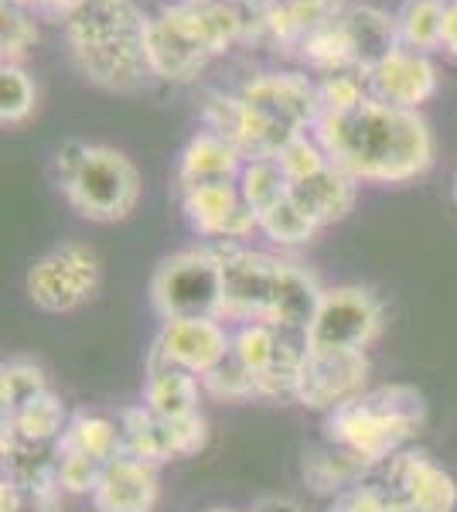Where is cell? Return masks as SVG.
<instances>
[{
	"instance_id": "cell-5",
	"label": "cell",
	"mask_w": 457,
	"mask_h": 512,
	"mask_svg": "<svg viewBox=\"0 0 457 512\" xmlns=\"http://www.w3.org/2000/svg\"><path fill=\"white\" fill-rule=\"evenodd\" d=\"M423 420H427V400L417 386L386 383L372 386L324 417V437L348 448L369 468H376L410 448Z\"/></svg>"
},
{
	"instance_id": "cell-24",
	"label": "cell",
	"mask_w": 457,
	"mask_h": 512,
	"mask_svg": "<svg viewBox=\"0 0 457 512\" xmlns=\"http://www.w3.org/2000/svg\"><path fill=\"white\" fill-rule=\"evenodd\" d=\"M338 7H331L328 0H277L267 14L253 21V31L263 38H270L277 48L297 52L304 45V38L318 28L321 21H328Z\"/></svg>"
},
{
	"instance_id": "cell-42",
	"label": "cell",
	"mask_w": 457,
	"mask_h": 512,
	"mask_svg": "<svg viewBox=\"0 0 457 512\" xmlns=\"http://www.w3.org/2000/svg\"><path fill=\"white\" fill-rule=\"evenodd\" d=\"M331 7H348V0H328Z\"/></svg>"
},
{
	"instance_id": "cell-25",
	"label": "cell",
	"mask_w": 457,
	"mask_h": 512,
	"mask_svg": "<svg viewBox=\"0 0 457 512\" xmlns=\"http://www.w3.org/2000/svg\"><path fill=\"white\" fill-rule=\"evenodd\" d=\"M365 472H369V465L362 458H355L352 451L328 441V437H324V444H318V448H307L301 458L304 485L314 495H324V499H335L345 489H352Z\"/></svg>"
},
{
	"instance_id": "cell-37",
	"label": "cell",
	"mask_w": 457,
	"mask_h": 512,
	"mask_svg": "<svg viewBox=\"0 0 457 512\" xmlns=\"http://www.w3.org/2000/svg\"><path fill=\"white\" fill-rule=\"evenodd\" d=\"M249 512H304V509H301V502L287 499V495H263V499L253 502Z\"/></svg>"
},
{
	"instance_id": "cell-10",
	"label": "cell",
	"mask_w": 457,
	"mask_h": 512,
	"mask_svg": "<svg viewBox=\"0 0 457 512\" xmlns=\"http://www.w3.org/2000/svg\"><path fill=\"white\" fill-rule=\"evenodd\" d=\"M386 328V308L369 287L342 284L324 291L318 311L304 332L307 349L365 352Z\"/></svg>"
},
{
	"instance_id": "cell-34",
	"label": "cell",
	"mask_w": 457,
	"mask_h": 512,
	"mask_svg": "<svg viewBox=\"0 0 457 512\" xmlns=\"http://www.w3.org/2000/svg\"><path fill=\"white\" fill-rule=\"evenodd\" d=\"M205 393L215 396V400H226V403H243V400H260V393H256V383L253 376L246 373L243 366H239L236 359L222 362L219 369H212L209 376L202 379Z\"/></svg>"
},
{
	"instance_id": "cell-17",
	"label": "cell",
	"mask_w": 457,
	"mask_h": 512,
	"mask_svg": "<svg viewBox=\"0 0 457 512\" xmlns=\"http://www.w3.org/2000/svg\"><path fill=\"white\" fill-rule=\"evenodd\" d=\"M161 468L147 465L140 458L120 454L103 468L96 489H93V509L96 512H154L161 499Z\"/></svg>"
},
{
	"instance_id": "cell-1",
	"label": "cell",
	"mask_w": 457,
	"mask_h": 512,
	"mask_svg": "<svg viewBox=\"0 0 457 512\" xmlns=\"http://www.w3.org/2000/svg\"><path fill=\"white\" fill-rule=\"evenodd\" d=\"M331 164L369 185H403L434 164V134L417 110H396L365 96L345 110H324L311 130Z\"/></svg>"
},
{
	"instance_id": "cell-30",
	"label": "cell",
	"mask_w": 457,
	"mask_h": 512,
	"mask_svg": "<svg viewBox=\"0 0 457 512\" xmlns=\"http://www.w3.org/2000/svg\"><path fill=\"white\" fill-rule=\"evenodd\" d=\"M52 386H48V376L38 362L31 359H11L0 369V417L18 414L21 407L35 403L38 396H45Z\"/></svg>"
},
{
	"instance_id": "cell-12",
	"label": "cell",
	"mask_w": 457,
	"mask_h": 512,
	"mask_svg": "<svg viewBox=\"0 0 457 512\" xmlns=\"http://www.w3.org/2000/svg\"><path fill=\"white\" fill-rule=\"evenodd\" d=\"M369 355L365 352H318L307 349L294 403L328 417L369 390Z\"/></svg>"
},
{
	"instance_id": "cell-33",
	"label": "cell",
	"mask_w": 457,
	"mask_h": 512,
	"mask_svg": "<svg viewBox=\"0 0 457 512\" xmlns=\"http://www.w3.org/2000/svg\"><path fill=\"white\" fill-rule=\"evenodd\" d=\"M38 41V21L31 11L18 4H0V59L21 65L24 55L35 48Z\"/></svg>"
},
{
	"instance_id": "cell-16",
	"label": "cell",
	"mask_w": 457,
	"mask_h": 512,
	"mask_svg": "<svg viewBox=\"0 0 457 512\" xmlns=\"http://www.w3.org/2000/svg\"><path fill=\"white\" fill-rule=\"evenodd\" d=\"M365 86L379 103L396 106V110H420L437 93V69L423 52L396 48L389 59L365 72Z\"/></svg>"
},
{
	"instance_id": "cell-32",
	"label": "cell",
	"mask_w": 457,
	"mask_h": 512,
	"mask_svg": "<svg viewBox=\"0 0 457 512\" xmlns=\"http://www.w3.org/2000/svg\"><path fill=\"white\" fill-rule=\"evenodd\" d=\"M328 512H403L400 499L389 492V485L382 482L376 468H369L352 489L331 499Z\"/></svg>"
},
{
	"instance_id": "cell-27",
	"label": "cell",
	"mask_w": 457,
	"mask_h": 512,
	"mask_svg": "<svg viewBox=\"0 0 457 512\" xmlns=\"http://www.w3.org/2000/svg\"><path fill=\"white\" fill-rule=\"evenodd\" d=\"M447 4L451 0H403L396 11V31H400V45L413 52H437L444 48V21Z\"/></svg>"
},
{
	"instance_id": "cell-23",
	"label": "cell",
	"mask_w": 457,
	"mask_h": 512,
	"mask_svg": "<svg viewBox=\"0 0 457 512\" xmlns=\"http://www.w3.org/2000/svg\"><path fill=\"white\" fill-rule=\"evenodd\" d=\"M202 379L185 373V369L161 366V362H147L144 379V407L164 420H181L202 414Z\"/></svg>"
},
{
	"instance_id": "cell-36",
	"label": "cell",
	"mask_w": 457,
	"mask_h": 512,
	"mask_svg": "<svg viewBox=\"0 0 457 512\" xmlns=\"http://www.w3.org/2000/svg\"><path fill=\"white\" fill-rule=\"evenodd\" d=\"M0 512H62V495L31 492L21 485H0Z\"/></svg>"
},
{
	"instance_id": "cell-19",
	"label": "cell",
	"mask_w": 457,
	"mask_h": 512,
	"mask_svg": "<svg viewBox=\"0 0 457 512\" xmlns=\"http://www.w3.org/2000/svg\"><path fill=\"white\" fill-rule=\"evenodd\" d=\"M342 31L348 41V55H352L355 72L376 69L382 59L396 52L400 45V31H396V14H386L372 4H348L338 7Z\"/></svg>"
},
{
	"instance_id": "cell-29",
	"label": "cell",
	"mask_w": 457,
	"mask_h": 512,
	"mask_svg": "<svg viewBox=\"0 0 457 512\" xmlns=\"http://www.w3.org/2000/svg\"><path fill=\"white\" fill-rule=\"evenodd\" d=\"M256 222H260V233L273 239L280 246H301V243H311L318 226L307 212L297 205L294 192L280 195L277 202L267 205L263 212H256Z\"/></svg>"
},
{
	"instance_id": "cell-26",
	"label": "cell",
	"mask_w": 457,
	"mask_h": 512,
	"mask_svg": "<svg viewBox=\"0 0 457 512\" xmlns=\"http://www.w3.org/2000/svg\"><path fill=\"white\" fill-rule=\"evenodd\" d=\"M116 424H120L123 454L147 461V465H154V468L168 465V461H178V458H174L171 424L164 417L151 414L144 403L123 407L120 414H116Z\"/></svg>"
},
{
	"instance_id": "cell-18",
	"label": "cell",
	"mask_w": 457,
	"mask_h": 512,
	"mask_svg": "<svg viewBox=\"0 0 457 512\" xmlns=\"http://www.w3.org/2000/svg\"><path fill=\"white\" fill-rule=\"evenodd\" d=\"M243 168H246V158L226 137L212 134V130H198L178 154L174 188H178V195H181V192L205 188V185H229V181L243 178Z\"/></svg>"
},
{
	"instance_id": "cell-43",
	"label": "cell",
	"mask_w": 457,
	"mask_h": 512,
	"mask_svg": "<svg viewBox=\"0 0 457 512\" xmlns=\"http://www.w3.org/2000/svg\"><path fill=\"white\" fill-rule=\"evenodd\" d=\"M451 198H454V205H457V175H454V185H451Z\"/></svg>"
},
{
	"instance_id": "cell-20",
	"label": "cell",
	"mask_w": 457,
	"mask_h": 512,
	"mask_svg": "<svg viewBox=\"0 0 457 512\" xmlns=\"http://www.w3.org/2000/svg\"><path fill=\"white\" fill-rule=\"evenodd\" d=\"M290 192H294L297 205L314 219V226L324 229L348 219V212L355 209V198H359V181L345 175L338 164H324L314 175L290 181Z\"/></svg>"
},
{
	"instance_id": "cell-35",
	"label": "cell",
	"mask_w": 457,
	"mask_h": 512,
	"mask_svg": "<svg viewBox=\"0 0 457 512\" xmlns=\"http://www.w3.org/2000/svg\"><path fill=\"white\" fill-rule=\"evenodd\" d=\"M277 164L284 168L287 181H301L307 175H314V171H321L324 164H331V158L324 154V147L318 144V137L314 134H301L294 137L284 151L277 154Z\"/></svg>"
},
{
	"instance_id": "cell-31",
	"label": "cell",
	"mask_w": 457,
	"mask_h": 512,
	"mask_svg": "<svg viewBox=\"0 0 457 512\" xmlns=\"http://www.w3.org/2000/svg\"><path fill=\"white\" fill-rule=\"evenodd\" d=\"M35 103H38V86L24 72V65L14 62L0 65V120H4V127L28 120Z\"/></svg>"
},
{
	"instance_id": "cell-28",
	"label": "cell",
	"mask_w": 457,
	"mask_h": 512,
	"mask_svg": "<svg viewBox=\"0 0 457 512\" xmlns=\"http://www.w3.org/2000/svg\"><path fill=\"white\" fill-rule=\"evenodd\" d=\"M0 454H4V482L31 492L62 495L55 444L52 448H0Z\"/></svg>"
},
{
	"instance_id": "cell-38",
	"label": "cell",
	"mask_w": 457,
	"mask_h": 512,
	"mask_svg": "<svg viewBox=\"0 0 457 512\" xmlns=\"http://www.w3.org/2000/svg\"><path fill=\"white\" fill-rule=\"evenodd\" d=\"M444 52H451L457 59V0L447 4V21H444Z\"/></svg>"
},
{
	"instance_id": "cell-9",
	"label": "cell",
	"mask_w": 457,
	"mask_h": 512,
	"mask_svg": "<svg viewBox=\"0 0 457 512\" xmlns=\"http://www.w3.org/2000/svg\"><path fill=\"white\" fill-rule=\"evenodd\" d=\"M103 284V263L96 250L82 243H62L45 256H38L24 277L28 301L48 315H69L89 304Z\"/></svg>"
},
{
	"instance_id": "cell-13",
	"label": "cell",
	"mask_w": 457,
	"mask_h": 512,
	"mask_svg": "<svg viewBox=\"0 0 457 512\" xmlns=\"http://www.w3.org/2000/svg\"><path fill=\"white\" fill-rule=\"evenodd\" d=\"M232 352V332L222 318H174L161 321L147 362L185 369V373L205 379L219 369Z\"/></svg>"
},
{
	"instance_id": "cell-6",
	"label": "cell",
	"mask_w": 457,
	"mask_h": 512,
	"mask_svg": "<svg viewBox=\"0 0 457 512\" xmlns=\"http://www.w3.org/2000/svg\"><path fill=\"white\" fill-rule=\"evenodd\" d=\"M52 178L72 212L82 219L113 226L130 219L140 202V171L137 164L116 147L65 140L52 158Z\"/></svg>"
},
{
	"instance_id": "cell-44",
	"label": "cell",
	"mask_w": 457,
	"mask_h": 512,
	"mask_svg": "<svg viewBox=\"0 0 457 512\" xmlns=\"http://www.w3.org/2000/svg\"><path fill=\"white\" fill-rule=\"evenodd\" d=\"M209 512H236V509H209Z\"/></svg>"
},
{
	"instance_id": "cell-4",
	"label": "cell",
	"mask_w": 457,
	"mask_h": 512,
	"mask_svg": "<svg viewBox=\"0 0 457 512\" xmlns=\"http://www.w3.org/2000/svg\"><path fill=\"white\" fill-rule=\"evenodd\" d=\"M249 31L253 21L226 0H171L151 18L147 35L154 79L191 82Z\"/></svg>"
},
{
	"instance_id": "cell-40",
	"label": "cell",
	"mask_w": 457,
	"mask_h": 512,
	"mask_svg": "<svg viewBox=\"0 0 457 512\" xmlns=\"http://www.w3.org/2000/svg\"><path fill=\"white\" fill-rule=\"evenodd\" d=\"M7 4H18L24 11H45L58 18V4H62V0H7Z\"/></svg>"
},
{
	"instance_id": "cell-11",
	"label": "cell",
	"mask_w": 457,
	"mask_h": 512,
	"mask_svg": "<svg viewBox=\"0 0 457 512\" xmlns=\"http://www.w3.org/2000/svg\"><path fill=\"white\" fill-rule=\"evenodd\" d=\"M232 359L253 376L260 400H294L297 379L307 355L304 335L280 332L273 325H236L232 332Z\"/></svg>"
},
{
	"instance_id": "cell-41",
	"label": "cell",
	"mask_w": 457,
	"mask_h": 512,
	"mask_svg": "<svg viewBox=\"0 0 457 512\" xmlns=\"http://www.w3.org/2000/svg\"><path fill=\"white\" fill-rule=\"evenodd\" d=\"M79 4H86V0H62V4H58V18L65 21V18H69L72 11H76Z\"/></svg>"
},
{
	"instance_id": "cell-2",
	"label": "cell",
	"mask_w": 457,
	"mask_h": 512,
	"mask_svg": "<svg viewBox=\"0 0 457 512\" xmlns=\"http://www.w3.org/2000/svg\"><path fill=\"white\" fill-rule=\"evenodd\" d=\"M324 113L321 86L307 72H260L236 93H212L205 130L226 137L246 161L277 158L294 137L311 134Z\"/></svg>"
},
{
	"instance_id": "cell-14",
	"label": "cell",
	"mask_w": 457,
	"mask_h": 512,
	"mask_svg": "<svg viewBox=\"0 0 457 512\" xmlns=\"http://www.w3.org/2000/svg\"><path fill=\"white\" fill-rule=\"evenodd\" d=\"M181 216L205 243H246L253 233H260L256 212L249 209L239 181L229 185H205L178 195Z\"/></svg>"
},
{
	"instance_id": "cell-3",
	"label": "cell",
	"mask_w": 457,
	"mask_h": 512,
	"mask_svg": "<svg viewBox=\"0 0 457 512\" xmlns=\"http://www.w3.org/2000/svg\"><path fill=\"white\" fill-rule=\"evenodd\" d=\"M147 35L151 18L137 0H86L65 18L72 65L106 93H140L154 82Z\"/></svg>"
},
{
	"instance_id": "cell-22",
	"label": "cell",
	"mask_w": 457,
	"mask_h": 512,
	"mask_svg": "<svg viewBox=\"0 0 457 512\" xmlns=\"http://www.w3.org/2000/svg\"><path fill=\"white\" fill-rule=\"evenodd\" d=\"M62 461H79L89 468H106L113 458L123 454L120 441V424L99 414H72L65 434L55 444Z\"/></svg>"
},
{
	"instance_id": "cell-21",
	"label": "cell",
	"mask_w": 457,
	"mask_h": 512,
	"mask_svg": "<svg viewBox=\"0 0 457 512\" xmlns=\"http://www.w3.org/2000/svg\"><path fill=\"white\" fill-rule=\"evenodd\" d=\"M69 407L55 390H48L45 396H38L35 403L21 407L18 414L0 417V448H52L58 444V437L69 427Z\"/></svg>"
},
{
	"instance_id": "cell-8",
	"label": "cell",
	"mask_w": 457,
	"mask_h": 512,
	"mask_svg": "<svg viewBox=\"0 0 457 512\" xmlns=\"http://www.w3.org/2000/svg\"><path fill=\"white\" fill-rule=\"evenodd\" d=\"M222 250V321L273 325L290 260L249 250L246 243H215Z\"/></svg>"
},
{
	"instance_id": "cell-15",
	"label": "cell",
	"mask_w": 457,
	"mask_h": 512,
	"mask_svg": "<svg viewBox=\"0 0 457 512\" xmlns=\"http://www.w3.org/2000/svg\"><path fill=\"white\" fill-rule=\"evenodd\" d=\"M403 512H457V485L430 454L406 448L376 465Z\"/></svg>"
},
{
	"instance_id": "cell-39",
	"label": "cell",
	"mask_w": 457,
	"mask_h": 512,
	"mask_svg": "<svg viewBox=\"0 0 457 512\" xmlns=\"http://www.w3.org/2000/svg\"><path fill=\"white\" fill-rule=\"evenodd\" d=\"M226 4H232L236 11H243L249 21H256L260 14H267L270 7L277 4V0H226Z\"/></svg>"
},
{
	"instance_id": "cell-7",
	"label": "cell",
	"mask_w": 457,
	"mask_h": 512,
	"mask_svg": "<svg viewBox=\"0 0 457 512\" xmlns=\"http://www.w3.org/2000/svg\"><path fill=\"white\" fill-rule=\"evenodd\" d=\"M151 304L161 321L222 318V250L215 243L188 246L157 263Z\"/></svg>"
}]
</instances>
